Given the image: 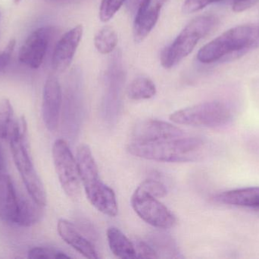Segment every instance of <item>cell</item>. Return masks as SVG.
Returning <instances> with one entry per match:
<instances>
[{
	"label": "cell",
	"mask_w": 259,
	"mask_h": 259,
	"mask_svg": "<svg viewBox=\"0 0 259 259\" xmlns=\"http://www.w3.org/2000/svg\"><path fill=\"white\" fill-rule=\"evenodd\" d=\"M137 189L155 198L164 197L167 194L165 186L160 181L155 179H146L142 182Z\"/></svg>",
	"instance_id": "22"
},
{
	"label": "cell",
	"mask_w": 259,
	"mask_h": 259,
	"mask_svg": "<svg viewBox=\"0 0 259 259\" xmlns=\"http://www.w3.org/2000/svg\"><path fill=\"white\" fill-rule=\"evenodd\" d=\"M108 243L114 255L120 258H136L134 243L118 228H109L107 231Z\"/></svg>",
	"instance_id": "17"
},
{
	"label": "cell",
	"mask_w": 259,
	"mask_h": 259,
	"mask_svg": "<svg viewBox=\"0 0 259 259\" xmlns=\"http://www.w3.org/2000/svg\"><path fill=\"white\" fill-rule=\"evenodd\" d=\"M131 205L139 217L152 227L168 229L176 224V217L157 198L137 189L131 198Z\"/></svg>",
	"instance_id": "7"
},
{
	"label": "cell",
	"mask_w": 259,
	"mask_h": 259,
	"mask_svg": "<svg viewBox=\"0 0 259 259\" xmlns=\"http://www.w3.org/2000/svg\"><path fill=\"white\" fill-rule=\"evenodd\" d=\"M136 251V258H158V253L151 245L146 242L137 240L134 243Z\"/></svg>",
	"instance_id": "25"
},
{
	"label": "cell",
	"mask_w": 259,
	"mask_h": 259,
	"mask_svg": "<svg viewBox=\"0 0 259 259\" xmlns=\"http://www.w3.org/2000/svg\"><path fill=\"white\" fill-rule=\"evenodd\" d=\"M214 200L219 203L235 206L249 207L255 209L259 208V187L239 189L224 192L216 195Z\"/></svg>",
	"instance_id": "16"
},
{
	"label": "cell",
	"mask_w": 259,
	"mask_h": 259,
	"mask_svg": "<svg viewBox=\"0 0 259 259\" xmlns=\"http://www.w3.org/2000/svg\"><path fill=\"white\" fill-rule=\"evenodd\" d=\"M259 0H233L232 9L234 12H243L255 6Z\"/></svg>",
	"instance_id": "28"
},
{
	"label": "cell",
	"mask_w": 259,
	"mask_h": 259,
	"mask_svg": "<svg viewBox=\"0 0 259 259\" xmlns=\"http://www.w3.org/2000/svg\"><path fill=\"white\" fill-rule=\"evenodd\" d=\"M156 94V87L151 79L140 77L131 82L127 89L129 98L134 100H147Z\"/></svg>",
	"instance_id": "18"
},
{
	"label": "cell",
	"mask_w": 259,
	"mask_h": 259,
	"mask_svg": "<svg viewBox=\"0 0 259 259\" xmlns=\"http://www.w3.org/2000/svg\"><path fill=\"white\" fill-rule=\"evenodd\" d=\"M29 258H47V259H59L70 258L69 255L65 254L62 251L50 247H35L30 249L28 252Z\"/></svg>",
	"instance_id": "23"
},
{
	"label": "cell",
	"mask_w": 259,
	"mask_h": 259,
	"mask_svg": "<svg viewBox=\"0 0 259 259\" xmlns=\"http://www.w3.org/2000/svg\"><path fill=\"white\" fill-rule=\"evenodd\" d=\"M218 24L214 15H202L192 20L178 38L161 54V63L165 68H171L193 52L199 41L206 36Z\"/></svg>",
	"instance_id": "4"
},
{
	"label": "cell",
	"mask_w": 259,
	"mask_h": 259,
	"mask_svg": "<svg viewBox=\"0 0 259 259\" xmlns=\"http://www.w3.org/2000/svg\"><path fill=\"white\" fill-rule=\"evenodd\" d=\"M15 123L13 108L9 99L0 100V138L7 139L10 136Z\"/></svg>",
	"instance_id": "20"
},
{
	"label": "cell",
	"mask_w": 259,
	"mask_h": 259,
	"mask_svg": "<svg viewBox=\"0 0 259 259\" xmlns=\"http://www.w3.org/2000/svg\"><path fill=\"white\" fill-rule=\"evenodd\" d=\"M151 246L156 251L157 253L162 252V254H177L176 246L171 237L164 234H154L151 238ZM159 256V255H158Z\"/></svg>",
	"instance_id": "21"
},
{
	"label": "cell",
	"mask_w": 259,
	"mask_h": 259,
	"mask_svg": "<svg viewBox=\"0 0 259 259\" xmlns=\"http://www.w3.org/2000/svg\"><path fill=\"white\" fill-rule=\"evenodd\" d=\"M55 169L62 188L68 197L77 199L80 193V178L77 161L68 143L63 139L55 141L53 147Z\"/></svg>",
	"instance_id": "6"
},
{
	"label": "cell",
	"mask_w": 259,
	"mask_h": 259,
	"mask_svg": "<svg viewBox=\"0 0 259 259\" xmlns=\"http://www.w3.org/2000/svg\"><path fill=\"white\" fill-rule=\"evenodd\" d=\"M231 118L228 106L219 101L199 103L175 111L170 116V120L176 124L203 127L223 126Z\"/></svg>",
	"instance_id": "5"
},
{
	"label": "cell",
	"mask_w": 259,
	"mask_h": 259,
	"mask_svg": "<svg viewBox=\"0 0 259 259\" xmlns=\"http://www.w3.org/2000/svg\"><path fill=\"white\" fill-rule=\"evenodd\" d=\"M204 145L202 138L185 137L129 144L127 150L131 155L159 162H190L197 159Z\"/></svg>",
	"instance_id": "2"
},
{
	"label": "cell",
	"mask_w": 259,
	"mask_h": 259,
	"mask_svg": "<svg viewBox=\"0 0 259 259\" xmlns=\"http://www.w3.org/2000/svg\"><path fill=\"white\" fill-rule=\"evenodd\" d=\"M21 1V0H14V3H15V4H18V3H19Z\"/></svg>",
	"instance_id": "30"
},
{
	"label": "cell",
	"mask_w": 259,
	"mask_h": 259,
	"mask_svg": "<svg viewBox=\"0 0 259 259\" xmlns=\"http://www.w3.org/2000/svg\"><path fill=\"white\" fill-rule=\"evenodd\" d=\"M86 194L90 202L100 212L109 217H115L118 214V202L115 193L103 182L87 192Z\"/></svg>",
	"instance_id": "15"
},
{
	"label": "cell",
	"mask_w": 259,
	"mask_h": 259,
	"mask_svg": "<svg viewBox=\"0 0 259 259\" xmlns=\"http://www.w3.org/2000/svg\"><path fill=\"white\" fill-rule=\"evenodd\" d=\"M149 0H125L126 6L128 9L129 12H131L134 16L149 3Z\"/></svg>",
	"instance_id": "29"
},
{
	"label": "cell",
	"mask_w": 259,
	"mask_h": 259,
	"mask_svg": "<svg viewBox=\"0 0 259 259\" xmlns=\"http://www.w3.org/2000/svg\"><path fill=\"white\" fill-rule=\"evenodd\" d=\"M15 44H16L15 39L10 40L4 50L0 52V72H2L9 65Z\"/></svg>",
	"instance_id": "27"
},
{
	"label": "cell",
	"mask_w": 259,
	"mask_h": 259,
	"mask_svg": "<svg viewBox=\"0 0 259 259\" xmlns=\"http://www.w3.org/2000/svg\"><path fill=\"white\" fill-rule=\"evenodd\" d=\"M57 230L61 238L83 256L91 259L99 258L94 245L79 233L72 223L61 219L58 222Z\"/></svg>",
	"instance_id": "14"
},
{
	"label": "cell",
	"mask_w": 259,
	"mask_h": 259,
	"mask_svg": "<svg viewBox=\"0 0 259 259\" xmlns=\"http://www.w3.org/2000/svg\"><path fill=\"white\" fill-rule=\"evenodd\" d=\"M220 1L222 0H185L183 5V12L185 14L195 13L209 5Z\"/></svg>",
	"instance_id": "26"
},
{
	"label": "cell",
	"mask_w": 259,
	"mask_h": 259,
	"mask_svg": "<svg viewBox=\"0 0 259 259\" xmlns=\"http://www.w3.org/2000/svg\"><path fill=\"white\" fill-rule=\"evenodd\" d=\"M52 29L48 27L33 30L20 49L19 60L30 68H39L47 54Z\"/></svg>",
	"instance_id": "8"
},
{
	"label": "cell",
	"mask_w": 259,
	"mask_h": 259,
	"mask_svg": "<svg viewBox=\"0 0 259 259\" xmlns=\"http://www.w3.org/2000/svg\"><path fill=\"white\" fill-rule=\"evenodd\" d=\"M9 139L15 166L27 193L36 203L45 207L47 193L29 153L27 123L24 117L15 120Z\"/></svg>",
	"instance_id": "3"
},
{
	"label": "cell",
	"mask_w": 259,
	"mask_h": 259,
	"mask_svg": "<svg viewBox=\"0 0 259 259\" xmlns=\"http://www.w3.org/2000/svg\"><path fill=\"white\" fill-rule=\"evenodd\" d=\"M118 34L113 27L104 26L102 27L94 38L96 48L102 54L112 53L118 44Z\"/></svg>",
	"instance_id": "19"
},
{
	"label": "cell",
	"mask_w": 259,
	"mask_h": 259,
	"mask_svg": "<svg viewBox=\"0 0 259 259\" xmlns=\"http://www.w3.org/2000/svg\"><path fill=\"white\" fill-rule=\"evenodd\" d=\"M259 47V24L236 26L210 41L198 52L202 63L235 60Z\"/></svg>",
	"instance_id": "1"
},
{
	"label": "cell",
	"mask_w": 259,
	"mask_h": 259,
	"mask_svg": "<svg viewBox=\"0 0 259 259\" xmlns=\"http://www.w3.org/2000/svg\"><path fill=\"white\" fill-rule=\"evenodd\" d=\"M76 161L80 180L85 192L94 188L102 182L98 166L96 163L89 146L87 144H80L79 146L77 151Z\"/></svg>",
	"instance_id": "13"
},
{
	"label": "cell",
	"mask_w": 259,
	"mask_h": 259,
	"mask_svg": "<svg viewBox=\"0 0 259 259\" xmlns=\"http://www.w3.org/2000/svg\"><path fill=\"white\" fill-rule=\"evenodd\" d=\"M257 210H259V208H258V209H257Z\"/></svg>",
	"instance_id": "31"
},
{
	"label": "cell",
	"mask_w": 259,
	"mask_h": 259,
	"mask_svg": "<svg viewBox=\"0 0 259 259\" xmlns=\"http://www.w3.org/2000/svg\"><path fill=\"white\" fill-rule=\"evenodd\" d=\"M62 106V90L55 76L46 81L42 94V114L44 123L49 130L54 132L59 126Z\"/></svg>",
	"instance_id": "10"
},
{
	"label": "cell",
	"mask_w": 259,
	"mask_h": 259,
	"mask_svg": "<svg viewBox=\"0 0 259 259\" xmlns=\"http://www.w3.org/2000/svg\"><path fill=\"white\" fill-rule=\"evenodd\" d=\"M125 0H102L100 8V18L103 22L110 21L117 13Z\"/></svg>",
	"instance_id": "24"
},
{
	"label": "cell",
	"mask_w": 259,
	"mask_h": 259,
	"mask_svg": "<svg viewBox=\"0 0 259 259\" xmlns=\"http://www.w3.org/2000/svg\"><path fill=\"white\" fill-rule=\"evenodd\" d=\"M166 1L167 0H149L137 14L133 28L135 42H142L152 31L158 21L160 11Z\"/></svg>",
	"instance_id": "12"
},
{
	"label": "cell",
	"mask_w": 259,
	"mask_h": 259,
	"mask_svg": "<svg viewBox=\"0 0 259 259\" xmlns=\"http://www.w3.org/2000/svg\"><path fill=\"white\" fill-rule=\"evenodd\" d=\"M185 133L178 126L166 122L156 120H146L134 126L132 132V141L151 142L171 139L184 136Z\"/></svg>",
	"instance_id": "9"
},
{
	"label": "cell",
	"mask_w": 259,
	"mask_h": 259,
	"mask_svg": "<svg viewBox=\"0 0 259 259\" xmlns=\"http://www.w3.org/2000/svg\"><path fill=\"white\" fill-rule=\"evenodd\" d=\"M83 36V26L77 25L65 33L58 41L53 52V68L63 72L70 66Z\"/></svg>",
	"instance_id": "11"
}]
</instances>
